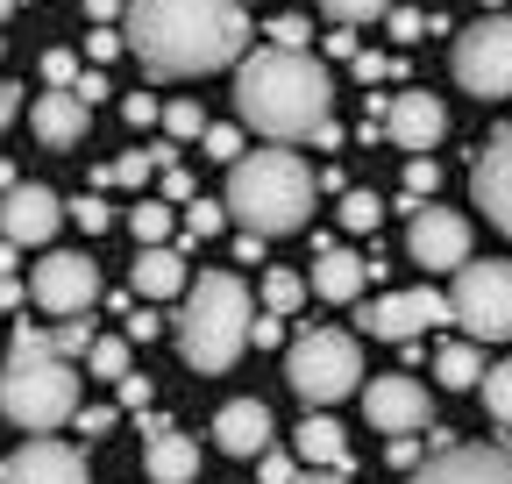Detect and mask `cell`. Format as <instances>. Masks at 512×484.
<instances>
[{
	"label": "cell",
	"instance_id": "obj_24",
	"mask_svg": "<svg viewBox=\"0 0 512 484\" xmlns=\"http://www.w3.org/2000/svg\"><path fill=\"white\" fill-rule=\"evenodd\" d=\"M484 342L477 335H463V342H441V356H434V378H441V392H470V385H484Z\"/></svg>",
	"mask_w": 512,
	"mask_h": 484
},
{
	"label": "cell",
	"instance_id": "obj_23",
	"mask_svg": "<svg viewBox=\"0 0 512 484\" xmlns=\"http://www.w3.org/2000/svg\"><path fill=\"white\" fill-rule=\"evenodd\" d=\"M292 449H299V463H313V470H349V435L335 428V413H320V406H313V420H299V428H292Z\"/></svg>",
	"mask_w": 512,
	"mask_h": 484
},
{
	"label": "cell",
	"instance_id": "obj_13",
	"mask_svg": "<svg viewBox=\"0 0 512 484\" xmlns=\"http://www.w3.org/2000/svg\"><path fill=\"white\" fill-rule=\"evenodd\" d=\"M64 214H72V207H64L50 186H22V178H15V186L0 193V235L22 242V250H43V242L57 235Z\"/></svg>",
	"mask_w": 512,
	"mask_h": 484
},
{
	"label": "cell",
	"instance_id": "obj_2",
	"mask_svg": "<svg viewBox=\"0 0 512 484\" xmlns=\"http://www.w3.org/2000/svg\"><path fill=\"white\" fill-rule=\"evenodd\" d=\"M335 86L306 50H256L235 72V114L264 143H335Z\"/></svg>",
	"mask_w": 512,
	"mask_h": 484
},
{
	"label": "cell",
	"instance_id": "obj_41",
	"mask_svg": "<svg viewBox=\"0 0 512 484\" xmlns=\"http://www.w3.org/2000/svg\"><path fill=\"white\" fill-rule=\"evenodd\" d=\"M15 114H22V86H8V79H0V129H8Z\"/></svg>",
	"mask_w": 512,
	"mask_h": 484
},
{
	"label": "cell",
	"instance_id": "obj_22",
	"mask_svg": "<svg viewBox=\"0 0 512 484\" xmlns=\"http://www.w3.org/2000/svg\"><path fill=\"white\" fill-rule=\"evenodd\" d=\"M128 285H136L143 299H178V292L192 285V271H185L178 250H164V242H143L136 264H128Z\"/></svg>",
	"mask_w": 512,
	"mask_h": 484
},
{
	"label": "cell",
	"instance_id": "obj_14",
	"mask_svg": "<svg viewBox=\"0 0 512 484\" xmlns=\"http://www.w3.org/2000/svg\"><path fill=\"white\" fill-rule=\"evenodd\" d=\"M363 413H370V428H384V435H420L434 420V399H427L420 378H370L363 385Z\"/></svg>",
	"mask_w": 512,
	"mask_h": 484
},
{
	"label": "cell",
	"instance_id": "obj_8",
	"mask_svg": "<svg viewBox=\"0 0 512 484\" xmlns=\"http://www.w3.org/2000/svg\"><path fill=\"white\" fill-rule=\"evenodd\" d=\"M448 307H456V328L477 342H512V264H463L456 285H448Z\"/></svg>",
	"mask_w": 512,
	"mask_h": 484
},
{
	"label": "cell",
	"instance_id": "obj_9",
	"mask_svg": "<svg viewBox=\"0 0 512 484\" xmlns=\"http://www.w3.org/2000/svg\"><path fill=\"white\" fill-rule=\"evenodd\" d=\"M29 299H36L43 314H57V321L86 314L93 299H100V271H93V257H79V250H50V257L29 271Z\"/></svg>",
	"mask_w": 512,
	"mask_h": 484
},
{
	"label": "cell",
	"instance_id": "obj_46",
	"mask_svg": "<svg viewBox=\"0 0 512 484\" xmlns=\"http://www.w3.org/2000/svg\"><path fill=\"white\" fill-rule=\"evenodd\" d=\"M406 186H413V193H427V186H434V164H427V157H413V171H406Z\"/></svg>",
	"mask_w": 512,
	"mask_h": 484
},
{
	"label": "cell",
	"instance_id": "obj_19",
	"mask_svg": "<svg viewBox=\"0 0 512 484\" xmlns=\"http://www.w3.org/2000/svg\"><path fill=\"white\" fill-rule=\"evenodd\" d=\"M384 136H392L399 150H434L448 136V107L434 93H399L392 107H384Z\"/></svg>",
	"mask_w": 512,
	"mask_h": 484
},
{
	"label": "cell",
	"instance_id": "obj_3",
	"mask_svg": "<svg viewBox=\"0 0 512 484\" xmlns=\"http://www.w3.org/2000/svg\"><path fill=\"white\" fill-rule=\"evenodd\" d=\"M228 214L249 228V235H299L306 228V214H313V171H306V157L299 150H285V143H271V150H242L235 164H228Z\"/></svg>",
	"mask_w": 512,
	"mask_h": 484
},
{
	"label": "cell",
	"instance_id": "obj_36",
	"mask_svg": "<svg viewBox=\"0 0 512 484\" xmlns=\"http://www.w3.org/2000/svg\"><path fill=\"white\" fill-rule=\"evenodd\" d=\"M271 43H278V50H306V22H299V15H278V22H271Z\"/></svg>",
	"mask_w": 512,
	"mask_h": 484
},
{
	"label": "cell",
	"instance_id": "obj_33",
	"mask_svg": "<svg viewBox=\"0 0 512 484\" xmlns=\"http://www.w3.org/2000/svg\"><path fill=\"white\" fill-rule=\"evenodd\" d=\"M72 221H79L86 235H107V221H114V214L100 207V193H86V200H72Z\"/></svg>",
	"mask_w": 512,
	"mask_h": 484
},
{
	"label": "cell",
	"instance_id": "obj_42",
	"mask_svg": "<svg viewBox=\"0 0 512 484\" xmlns=\"http://www.w3.org/2000/svg\"><path fill=\"white\" fill-rule=\"evenodd\" d=\"M114 428V413L107 406H93V413H79V435H107Z\"/></svg>",
	"mask_w": 512,
	"mask_h": 484
},
{
	"label": "cell",
	"instance_id": "obj_49",
	"mask_svg": "<svg viewBox=\"0 0 512 484\" xmlns=\"http://www.w3.org/2000/svg\"><path fill=\"white\" fill-rule=\"evenodd\" d=\"M484 8H505V0H484Z\"/></svg>",
	"mask_w": 512,
	"mask_h": 484
},
{
	"label": "cell",
	"instance_id": "obj_48",
	"mask_svg": "<svg viewBox=\"0 0 512 484\" xmlns=\"http://www.w3.org/2000/svg\"><path fill=\"white\" fill-rule=\"evenodd\" d=\"M8 8H15V0H0V22H8Z\"/></svg>",
	"mask_w": 512,
	"mask_h": 484
},
{
	"label": "cell",
	"instance_id": "obj_47",
	"mask_svg": "<svg viewBox=\"0 0 512 484\" xmlns=\"http://www.w3.org/2000/svg\"><path fill=\"white\" fill-rule=\"evenodd\" d=\"M299 484H356V477H349V470H306Z\"/></svg>",
	"mask_w": 512,
	"mask_h": 484
},
{
	"label": "cell",
	"instance_id": "obj_20",
	"mask_svg": "<svg viewBox=\"0 0 512 484\" xmlns=\"http://www.w3.org/2000/svg\"><path fill=\"white\" fill-rule=\"evenodd\" d=\"M143 435H150V442H143L150 484H192V477H200V442H192V435H178L171 420H157V413H150Z\"/></svg>",
	"mask_w": 512,
	"mask_h": 484
},
{
	"label": "cell",
	"instance_id": "obj_21",
	"mask_svg": "<svg viewBox=\"0 0 512 484\" xmlns=\"http://www.w3.org/2000/svg\"><path fill=\"white\" fill-rule=\"evenodd\" d=\"M363 278H370V264L356 257V250H342V242H320V250H313V292L320 299H335V307H349V299L363 292Z\"/></svg>",
	"mask_w": 512,
	"mask_h": 484
},
{
	"label": "cell",
	"instance_id": "obj_45",
	"mask_svg": "<svg viewBox=\"0 0 512 484\" xmlns=\"http://www.w3.org/2000/svg\"><path fill=\"white\" fill-rule=\"evenodd\" d=\"M86 15L93 22H114V15H128V0H86Z\"/></svg>",
	"mask_w": 512,
	"mask_h": 484
},
{
	"label": "cell",
	"instance_id": "obj_32",
	"mask_svg": "<svg viewBox=\"0 0 512 484\" xmlns=\"http://www.w3.org/2000/svg\"><path fill=\"white\" fill-rule=\"evenodd\" d=\"M320 8H328L335 22H370V15H384V8H392V0H320Z\"/></svg>",
	"mask_w": 512,
	"mask_h": 484
},
{
	"label": "cell",
	"instance_id": "obj_30",
	"mask_svg": "<svg viewBox=\"0 0 512 484\" xmlns=\"http://www.w3.org/2000/svg\"><path fill=\"white\" fill-rule=\"evenodd\" d=\"M164 129H171L178 143H192V136H207V114L192 107V100H171V107H164Z\"/></svg>",
	"mask_w": 512,
	"mask_h": 484
},
{
	"label": "cell",
	"instance_id": "obj_25",
	"mask_svg": "<svg viewBox=\"0 0 512 484\" xmlns=\"http://www.w3.org/2000/svg\"><path fill=\"white\" fill-rule=\"evenodd\" d=\"M306 292H313V285H306L299 271H285V264H271V271H264V285H256V307H264V314H285V321H292Z\"/></svg>",
	"mask_w": 512,
	"mask_h": 484
},
{
	"label": "cell",
	"instance_id": "obj_44",
	"mask_svg": "<svg viewBox=\"0 0 512 484\" xmlns=\"http://www.w3.org/2000/svg\"><path fill=\"white\" fill-rule=\"evenodd\" d=\"M72 93H79V100H86V107H93V100H100V93H107V79H100V72H79V86H72Z\"/></svg>",
	"mask_w": 512,
	"mask_h": 484
},
{
	"label": "cell",
	"instance_id": "obj_38",
	"mask_svg": "<svg viewBox=\"0 0 512 484\" xmlns=\"http://www.w3.org/2000/svg\"><path fill=\"white\" fill-rule=\"evenodd\" d=\"M121 43H128V36H114L107 22H93V36H86V50H93V65H107V57H114Z\"/></svg>",
	"mask_w": 512,
	"mask_h": 484
},
{
	"label": "cell",
	"instance_id": "obj_15",
	"mask_svg": "<svg viewBox=\"0 0 512 484\" xmlns=\"http://www.w3.org/2000/svg\"><path fill=\"white\" fill-rule=\"evenodd\" d=\"M0 484H86V456L72 442L36 435V442H22L8 463H0Z\"/></svg>",
	"mask_w": 512,
	"mask_h": 484
},
{
	"label": "cell",
	"instance_id": "obj_12",
	"mask_svg": "<svg viewBox=\"0 0 512 484\" xmlns=\"http://www.w3.org/2000/svg\"><path fill=\"white\" fill-rule=\"evenodd\" d=\"M406 484H512V449H498V442H456V449L427 456Z\"/></svg>",
	"mask_w": 512,
	"mask_h": 484
},
{
	"label": "cell",
	"instance_id": "obj_17",
	"mask_svg": "<svg viewBox=\"0 0 512 484\" xmlns=\"http://www.w3.org/2000/svg\"><path fill=\"white\" fill-rule=\"evenodd\" d=\"M86 121H93V107H86L72 86H50V93L29 107V129H36L43 150H79V143H86Z\"/></svg>",
	"mask_w": 512,
	"mask_h": 484
},
{
	"label": "cell",
	"instance_id": "obj_35",
	"mask_svg": "<svg viewBox=\"0 0 512 484\" xmlns=\"http://www.w3.org/2000/svg\"><path fill=\"white\" fill-rule=\"evenodd\" d=\"M43 79H50V86H79V57H72V50H50V57H43Z\"/></svg>",
	"mask_w": 512,
	"mask_h": 484
},
{
	"label": "cell",
	"instance_id": "obj_40",
	"mask_svg": "<svg viewBox=\"0 0 512 484\" xmlns=\"http://www.w3.org/2000/svg\"><path fill=\"white\" fill-rule=\"evenodd\" d=\"M121 406H150V378L128 371V378H121Z\"/></svg>",
	"mask_w": 512,
	"mask_h": 484
},
{
	"label": "cell",
	"instance_id": "obj_43",
	"mask_svg": "<svg viewBox=\"0 0 512 484\" xmlns=\"http://www.w3.org/2000/svg\"><path fill=\"white\" fill-rule=\"evenodd\" d=\"M221 214H228V200H221V207H214V200H207V207H200V214H192V228H200V235H214V228H221Z\"/></svg>",
	"mask_w": 512,
	"mask_h": 484
},
{
	"label": "cell",
	"instance_id": "obj_34",
	"mask_svg": "<svg viewBox=\"0 0 512 484\" xmlns=\"http://www.w3.org/2000/svg\"><path fill=\"white\" fill-rule=\"evenodd\" d=\"M50 342H57V349H64V356H86V349H93V328H86V321H79V314H72V321H64V328H57V335H50Z\"/></svg>",
	"mask_w": 512,
	"mask_h": 484
},
{
	"label": "cell",
	"instance_id": "obj_29",
	"mask_svg": "<svg viewBox=\"0 0 512 484\" xmlns=\"http://www.w3.org/2000/svg\"><path fill=\"white\" fill-rule=\"evenodd\" d=\"M171 221H178V214H171L164 200H143L136 214H128V228H136V242H164V235H171Z\"/></svg>",
	"mask_w": 512,
	"mask_h": 484
},
{
	"label": "cell",
	"instance_id": "obj_31",
	"mask_svg": "<svg viewBox=\"0 0 512 484\" xmlns=\"http://www.w3.org/2000/svg\"><path fill=\"white\" fill-rule=\"evenodd\" d=\"M264 484H299V449H264Z\"/></svg>",
	"mask_w": 512,
	"mask_h": 484
},
{
	"label": "cell",
	"instance_id": "obj_1",
	"mask_svg": "<svg viewBox=\"0 0 512 484\" xmlns=\"http://www.w3.org/2000/svg\"><path fill=\"white\" fill-rule=\"evenodd\" d=\"M121 36L150 79H200L249 50V15L242 0H128Z\"/></svg>",
	"mask_w": 512,
	"mask_h": 484
},
{
	"label": "cell",
	"instance_id": "obj_7",
	"mask_svg": "<svg viewBox=\"0 0 512 484\" xmlns=\"http://www.w3.org/2000/svg\"><path fill=\"white\" fill-rule=\"evenodd\" d=\"M448 72H456V86L477 93V100H505L512 93V15L491 8L484 22H470L456 36V50H448Z\"/></svg>",
	"mask_w": 512,
	"mask_h": 484
},
{
	"label": "cell",
	"instance_id": "obj_10",
	"mask_svg": "<svg viewBox=\"0 0 512 484\" xmlns=\"http://www.w3.org/2000/svg\"><path fill=\"white\" fill-rule=\"evenodd\" d=\"M441 321H456V307H448V292H434V285L384 292V299H370V307H363V328H370L377 342H413V335H427V328H441Z\"/></svg>",
	"mask_w": 512,
	"mask_h": 484
},
{
	"label": "cell",
	"instance_id": "obj_37",
	"mask_svg": "<svg viewBox=\"0 0 512 484\" xmlns=\"http://www.w3.org/2000/svg\"><path fill=\"white\" fill-rule=\"evenodd\" d=\"M200 143H207V150H214L221 164H235V157H242V129H207Z\"/></svg>",
	"mask_w": 512,
	"mask_h": 484
},
{
	"label": "cell",
	"instance_id": "obj_39",
	"mask_svg": "<svg viewBox=\"0 0 512 484\" xmlns=\"http://www.w3.org/2000/svg\"><path fill=\"white\" fill-rule=\"evenodd\" d=\"M121 114L136 121V129H150V121H157V100H150V93H128V100H121Z\"/></svg>",
	"mask_w": 512,
	"mask_h": 484
},
{
	"label": "cell",
	"instance_id": "obj_27",
	"mask_svg": "<svg viewBox=\"0 0 512 484\" xmlns=\"http://www.w3.org/2000/svg\"><path fill=\"white\" fill-rule=\"evenodd\" d=\"M477 392H484V413L498 420V428H512V356H505V363H491Z\"/></svg>",
	"mask_w": 512,
	"mask_h": 484
},
{
	"label": "cell",
	"instance_id": "obj_28",
	"mask_svg": "<svg viewBox=\"0 0 512 484\" xmlns=\"http://www.w3.org/2000/svg\"><path fill=\"white\" fill-rule=\"evenodd\" d=\"M335 214H342V228H349V235H370V228L384 221V200H377V193H342V207H335Z\"/></svg>",
	"mask_w": 512,
	"mask_h": 484
},
{
	"label": "cell",
	"instance_id": "obj_4",
	"mask_svg": "<svg viewBox=\"0 0 512 484\" xmlns=\"http://www.w3.org/2000/svg\"><path fill=\"white\" fill-rule=\"evenodd\" d=\"M0 413L29 435H50L64 420H79V363L43 328H15V349L0 363Z\"/></svg>",
	"mask_w": 512,
	"mask_h": 484
},
{
	"label": "cell",
	"instance_id": "obj_5",
	"mask_svg": "<svg viewBox=\"0 0 512 484\" xmlns=\"http://www.w3.org/2000/svg\"><path fill=\"white\" fill-rule=\"evenodd\" d=\"M178 349H185V363L192 371H207V378H221V371H235V356L249 349V328H256V292L235 278V271H200L185 285V299H178Z\"/></svg>",
	"mask_w": 512,
	"mask_h": 484
},
{
	"label": "cell",
	"instance_id": "obj_26",
	"mask_svg": "<svg viewBox=\"0 0 512 484\" xmlns=\"http://www.w3.org/2000/svg\"><path fill=\"white\" fill-rule=\"evenodd\" d=\"M86 371L93 378H128V335H93V349H86Z\"/></svg>",
	"mask_w": 512,
	"mask_h": 484
},
{
	"label": "cell",
	"instance_id": "obj_11",
	"mask_svg": "<svg viewBox=\"0 0 512 484\" xmlns=\"http://www.w3.org/2000/svg\"><path fill=\"white\" fill-rule=\"evenodd\" d=\"M406 250H413L420 271H448V278H456L470 264V221L456 207H420L413 228H406Z\"/></svg>",
	"mask_w": 512,
	"mask_h": 484
},
{
	"label": "cell",
	"instance_id": "obj_16",
	"mask_svg": "<svg viewBox=\"0 0 512 484\" xmlns=\"http://www.w3.org/2000/svg\"><path fill=\"white\" fill-rule=\"evenodd\" d=\"M470 200L484 207V221H491L498 235H512V129H498V136L484 143V157H477V171H470Z\"/></svg>",
	"mask_w": 512,
	"mask_h": 484
},
{
	"label": "cell",
	"instance_id": "obj_18",
	"mask_svg": "<svg viewBox=\"0 0 512 484\" xmlns=\"http://www.w3.org/2000/svg\"><path fill=\"white\" fill-rule=\"evenodd\" d=\"M271 435H278V420H271L264 399H228V406L214 413V449H221V456H264Z\"/></svg>",
	"mask_w": 512,
	"mask_h": 484
},
{
	"label": "cell",
	"instance_id": "obj_6",
	"mask_svg": "<svg viewBox=\"0 0 512 484\" xmlns=\"http://www.w3.org/2000/svg\"><path fill=\"white\" fill-rule=\"evenodd\" d=\"M285 378H292V392L306 406H335V399H349L363 385V349L342 328H306L292 342V356H285Z\"/></svg>",
	"mask_w": 512,
	"mask_h": 484
}]
</instances>
